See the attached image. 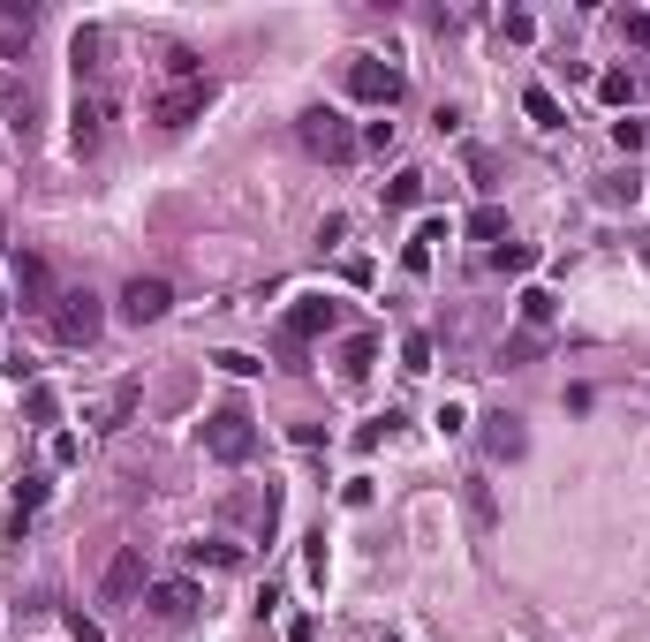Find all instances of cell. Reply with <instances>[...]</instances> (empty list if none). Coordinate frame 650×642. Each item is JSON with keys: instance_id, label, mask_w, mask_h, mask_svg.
<instances>
[{"instance_id": "cell-11", "label": "cell", "mask_w": 650, "mask_h": 642, "mask_svg": "<svg viewBox=\"0 0 650 642\" xmlns=\"http://www.w3.org/2000/svg\"><path fill=\"white\" fill-rule=\"evenodd\" d=\"M197 605H205V597H197V582H159V590H144V612H152L159 627H182Z\"/></svg>"}, {"instance_id": "cell-6", "label": "cell", "mask_w": 650, "mask_h": 642, "mask_svg": "<svg viewBox=\"0 0 650 642\" xmlns=\"http://www.w3.org/2000/svg\"><path fill=\"white\" fill-rule=\"evenodd\" d=\"M106 121H114V91H76V106H69V144H76L84 159L106 144Z\"/></svg>"}, {"instance_id": "cell-19", "label": "cell", "mask_w": 650, "mask_h": 642, "mask_svg": "<svg viewBox=\"0 0 650 642\" xmlns=\"http://www.w3.org/2000/svg\"><path fill=\"white\" fill-rule=\"evenodd\" d=\"M462 235L469 242H499V235H507V212H499V204H477V212L462 220Z\"/></svg>"}, {"instance_id": "cell-25", "label": "cell", "mask_w": 650, "mask_h": 642, "mask_svg": "<svg viewBox=\"0 0 650 642\" xmlns=\"http://www.w3.org/2000/svg\"><path fill=\"white\" fill-rule=\"evenodd\" d=\"M499 31H507L514 46H530V38H537V16H530V8H507V16H499Z\"/></svg>"}, {"instance_id": "cell-1", "label": "cell", "mask_w": 650, "mask_h": 642, "mask_svg": "<svg viewBox=\"0 0 650 642\" xmlns=\"http://www.w3.org/2000/svg\"><path fill=\"white\" fill-rule=\"evenodd\" d=\"M46 325H53L61 348H91L99 325H106V310H99V295H91V288H61V295H53V310H46Z\"/></svg>"}, {"instance_id": "cell-8", "label": "cell", "mask_w": 650, "mask_h": 642, "mask_svg": "<svg viewBox=\"0 0 650 642\" xmlns=\"http://www.w3.org/2000/svg\"><path fill=\"white\" fill-rule=\"evenodd\" d=\"M99 597H106V605H137V597H144V552H137V544H121V552L106 559Z\"/></svg>"}, {"instance_id": "cell-29", "label": "cell", "mask_w": 650, "mask_h": 642, "mask_svg": "<svg viewBox=\"0 0 650 642\" xmlns=\"http://www.w3.org/2000/svg\"><path fill=\"white\" fill-rule=\"evenodd\" d=\"M69 635H76V642H106V627L91 620V612H69Z\"/></svg>"}, {"instance_id": "cell-9", "label": "cell", "mask_w": 650, "mask_h": 642, "mask_svg": "<svg viewBox=\"0 0 650 642\" xmlns=\"http://www.w3.org/2000/svg\"><path fill=\"white\" fill-rule=\"evenodd\" d=\"M167 310H174V288H167V280H144V272H137V280L121 288V318H129V325H159Z\"/></svg>"}, {"instance_id": "cell-5", "label": "cell", "mask_w": 650, "mask_h": 642, "mask_svg": "<svg viewBox=\"0 0 650 642\" xmlns=\"http://www.w3.org/2000/svg\"><path fill=\"white\" fill-rule=\"evenodd\" d=\"M333 325H341V303H333V295H295L288 325H280V348H288V355H303V340L333 333Z\"/></svg>"}, {"instance_id": "cell-16", "label": "cell", "mask_w": 650, "mask_h": 642, "mask_svg": "<svg viewBox=\"0 0 650 642\" xmlns=\"http://www.w3.org/2000/svg\"><path fill=\"white\" fill-rule=\"evenodd\" d=\"M552 318H560V295L552 288H522V333H545Z\"/></svg>"}, {"instance_id": "cell-15", "label": "cell", "mask_w": 650, "mask_h": 642, "mask_svg": "<svg viewBox=\"0 0 650 642\" xmlns=\"http://www.w3.org/2000/svg\"><path fill=\"white\" fill-rule=\"evenodd\" d=\"M431 242H446L439 220H424V227L409 235V250H401V272H416V280H424V272H431Z\"/></svg>"}, {"instance_id": "cell-2", "label": "cell", "mask_w": 650, "mask_h": 642, "mask_svg": "<svg viewBox=\"0 0 650 642\" xmlns=\"http://www.w3.org/2000/svg\"><path fill=\"white\" fill-rule=\"evenodd\" d=\"M295 136H303V152H310V159H333V167H348V159L363 152V136L348 129L333 106H310V114L295 121Z\"/></svg>"}, {"instance_id": "cell-30", "label": "cell", "mask_w": 650, "mask_h": 642, "mask_svg": "<svg viewBox=\"0 0 650 642\" xmlns=\"http://www.w3.org/2000/svg\"><path fill=\"white\" fill-rule=\"evenodd\" d=\"M613 144L620 152H643V121H613Z\"/></svg>"}, {"instance_id": "cell-7", "label": "cell", "mask_w": 650, "mask_h": 642, "mask_svg": "<svg viewBox=\"0 0 650 642\" xmlns=\"http://www.w3.org/2000/svg\"><path fill=\"white\" fill-rule=\"evenodd\" d=\"M8 295H16L23 310H53V272H46V257H31V250H16V265H8Z\"/></svg>"}, {"instance_id": "cell-14", "label": "cell", "mask_w": 650, "mask_h": 642, "mask_svg": "<svg viewBox=\"0 0 650 642\" xmlns=\"http://www.w3.org/2000/svg\"><path fill=\"white\" fill-rule=\"evenodd\" d=\"M484 446H492V461H514L522 446H530V431H522V416H484Z\"/></svg>"}, {"instance_id": "cell-32", "label": "cell", "mask_w": 650, "mask_h": 642, "mask_svg": "<svg viewBox=\"0 0 650 642\" xmlns=\"http://www.w3.org/2000/svg\"><path fill=\"white\" fill-rule=\"evenodd\" d=\"M31 416H38V423H53V416H61V401H53L46 386H31Z\"/></svg>"}, {"instance_id": "cell-31", "label": "cell", "mask_w": 650, "mask_h": 642, "mask_svg": "<svg viewBox=\"0 0 650 642\" xmlns=\"http://www.w3.org/2000/svg\"><path fill=\"white\" fill-rule=\"evenodd\" d=\"M439 431H446V439H454V431H469V408H462V401H446V408H439Z\"/></svg>"}, {"instance_id": "cell-20", "label": "cell", "mask_w": 650, "mask_h": 642, "mask_svg": "<svg viewBox=\"0 0 650 642\" xmlns=\"http://www.w3.org/2000/svg\"><path fill=\"white\" fill-rule=\"evenodd\" d=\"M378 363V340L371 333H356V340H341V378H363Z\"/></svg>"}, {"instance_id": "cell-26", "label": "cell", "mask_w": 650, "mask_h": 642, "mask_svg": "<svg viewBox=\"0 0 650 642\" xmlns=\"http://www.w3.org/2000/svg\"><path fill=\"white\" fill-rule=\"evenodd\" d=\"M628 91H635L628 68H605V76H598V99H605V106H628Z\"/></svg>"}, {"instance_id": "cell-3", "label": "cell", "mask_w": 650, "mask_h": 642, "mask_svg": "<svg viewBox=\"0 0 650 642\" xmlns=\"http://www.w3.org/2000/svg\"><path fill=\"white\" fill-rule=\"evenodd\" d=\"M205 454L227 461V469H242V461L257 454V423H250V408H212V416H205Z\"/></svg>"}, {"instance_id": "cell-4", "label": "cell", "mask_w": 650, "mask_h": 642, "mask_svg": "<svg viewBox=\"0 0 650 642\" xmlns=\"http://www.w3.org/2000/svg\"><path fill=\"white\" fill-rule=\"evenodd\" d=\"M401 68L394 61H378V53H363V61H348V99H363V106H401Z\"/></svg>"}, {"instance_id": "cell-13", "label": "cell", "mask_w": 650, "mask_h": 642, "mask_svg": "<svg viewBox=\"0 0 650 642\" xmlns=\"http://www.w3.org/2000/svg\"><path fill=\"white\" fill-rule=\"evenodd\" d=\"M137 393H144V386H137V378H121V386H114V393H106V401H99V408H91V431H121V423L137 416Z\"/></svg>"}, {"instance_id": "cell-33", "label": "cell", "mask_w": 650, "mask_h": 642, "mask_svg": "<svg viewBox=\"0 0 650 642\" xmlns=\"http://www.w3.org/2000/svg\"><path fill=\"white\" fill-rule=\"evenodd\" d=\"M620 31H628V38H650V16H643V8H628V16H620Z\"/></svg>"}, {"instance_id": "cell-21", "label": "cell", "mask_w": 650, "mask_h": 642, "mask_svg": "<svg viewBox=\"0 0 650 642\" xmlns=\"http://www.w3.org/2000/svg\"><path fill=\"white\" fill-rule=\"evenodd\" d=\"M386 204H394V212H409V204H424V174H416V167H401L394 182H386Z\"/></svg>"}, {"instance_id": "cell-10", "label": "cell", "mask_w": 650, "mask_h": 642, "mask_svg": "<svg viewBox=\"0 0 650 642\" xmlns=\"http://www.w3.org/2000/svg\"><path fill=\"white\" fill-rule=\"evenodd\" d=\"M205 106H212V84H174V91L152 99V121H159V129H189Z\"/></svg>"}, {"instance_id": "cell-23", "label": "cell", "mask_w": 650, "mask_h": 642, "mask_svg": "<svg viewBox=\"0 0 650 642\" xmlns=\"http://www.w3.org/2000/svg\"><path fill=\"white\" fill-rule=\"evenodd\" d=\"M401 371H409V378L431 371V333H409V340H401Z\"/></svg>"}, {"instance_id": "cell-22", "label": "cell", "mask_w": 650, "mask_h": 642, "mask_svg": "<svg viewBox=\"0 0 650 642\" xmlns=\"http://www.w3.org/2000/svg\"><path fill=\"white\" fill-rule=\"evenodd\" d=\"M38 507H46V476H23L16 484V537H23V522H31Z\"/></svg>"}, {"instance_id": "cell-27", "label": "cell", "mask_w": 650, "mask_h": 642, "mask_svg": "<svg viewBox=\"0 0 650 642\" xmlns=\"http://www.w3.org/2000/svg\"><path fill=\"white\" fill-rule=\"evenodd\" d=\"M212 363H220L227 378H257V371H265V363H257V355H242V348H220Z\"/></svg>"}, {"instance_id": "cell-28", "label": "cell", "mask_w": 650, "mask_h": 642, "mask_svg": "<svg viewBox=\"0 0 650 642\" xmlns=\"http://www.w3.org/2000/svg\"><path fill=\"white\" fill-rule=\"evenodd\" d=\"M492 265H499V272H530L537 250H530V242H507V250H492Z\"/></svg>"}, {"instance_id": "cell-18", "label": "cell", "mask_w": 650, "mask_h": 642, "mask_svg": "<svg viewBox=\"0 0 650 642\" xmlns=\"http://www.w3.org/2000/svg\"><path fill=\"white\" fill-rule=\"evenodd\" d=\"M522 106H530V121H537V129H567V106L552 99L545 84H530V91H522Z\"/></svg>"}, {"instance_id": "cell-17", "label": "cell", "mask_w": 650, "mask_h": 642, "mask_svg": "<svg viewBox=\"0 0 650 642\" xmlns=\"http://www.w3.org/2000/svg\"><path fill=\"white\" fill-rule=\"evenodd\" d=\"M462 507H469V522H477V529H492V522H499L492 484H484V476H462Z\"/></svg>"}, {"instance_id": "cell-24", "label": "cell", "mask_w": 650, "mask_h": 642, "mask_svg": "<svg viewBox=\"0 0 650 642\" xmlns=\"http://www.w3.org/2000/svg\"><path fill=\"white\" fill-rule=\"evenodd\" d=\"M242 544H189V567H235Z\"/></svg>"}, {"instance_id": "cell-12", "label": "cell", "mask_w": 650, "mask_h": 642, "mask_svg": "<svg viewBox=\"0 0 650 642\" xmlns=\"http://www.w3.org/2000/svg\"><path fill=\"white\" fill-rule=\"evenodd\" d=\"M31 31H38V8H23V0H0V61H23Z\"/></svg>"}, {"instance_id": "cell-34", "label": "cell", "mask_w": 650, "mask_h": 642, "mask_svg": "<svg viewBox=\"0 0 650 642\" xmlns=\"http://www.w3.org/2000/svg\"><path fill=\"white\" fill-rule=\"evenodd\" d=\"M386 642H394V635H386Z\"/></svg>"}]
</instances>
